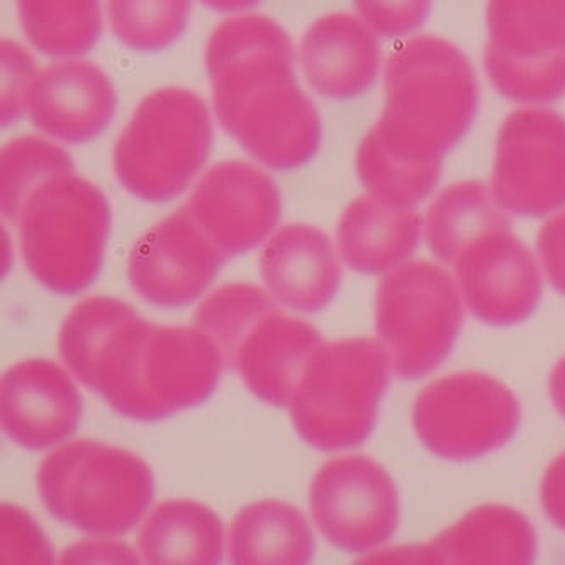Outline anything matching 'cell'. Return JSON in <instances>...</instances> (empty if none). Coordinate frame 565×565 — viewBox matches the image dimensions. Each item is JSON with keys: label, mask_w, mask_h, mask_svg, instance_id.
Returning a JSON list of instances; mask_svg holds the SVG:
<instances>
[{"label": "cell", "mask_w": 565, "mask_h": 565, "mask_svg": "<svg viewBox=\"0 0 565 565\" xmlns=\"http://www.w3.org/2000/svg\"><path fill=\"white\" fill-rule=\"evenodd\" d=\"M294 44L267 15L235 14L207 40L204 63L221 128L267 169H301L320 151L321 116L294 68Z\"/></svg>", "instance_id": "6da1fadb"}, {"label": "cell", "mask_w": 565, "mask_h": 565, "mask_svg": "<svg viewBox=\"0 0 565 565\" xmlns=\"http://www.w3.org/2000/svg\"><path fill=\"white\" fill-rule=\"evenodd\" d=\"M223 369L201 328L160 327L129 306L74 375L118 415L157 423L206 403Z\"/></svg>", "instance_id": "7a4b0ae2"}, {"label": "cell", "mask_w": 565, "mask_h": 565, "mask_svg": "<svg viewBox=\"0 0 565 565\" xmlns=\"http://www.w3.org/2000/svg\"><path fill=\"white\" fill-rule=\"evenodd\" d=\"M384 107L369 129L375 143L412 166H444L472 128L481 90L469 58L450 41L413 36L384 71Z\"/></svg>", "instance_id": "3957f363"}, {"label": "cell", "mask_w": 565, "mask_h": 565, "mask_svg": "<svg viewBox=\"0 0 565 565\" xmlns=\"http://www.w3.org/2000/svg\"><path fill=\"white\" fill-rule=\"evenodd\" d=\"M38 492L56 522L96 536H121L153 503L154 481L143 459L94 440L62 445L41 462Z\"/></svg>", "instance_id": "277c9868"}, {"label": "cell", "mask_w": 565, "mask_h": 565, "mask_svg": "<svg viewBox=\"0 0 565 565\" xmlns=\"http://www.w3.org/2000/svg\"><path fill=\"white\" fill-rule=\"evenodd\" d=\"M15 226L24 264L46 289L75 296L99 277L110 206L104 192L75 170L34 189Z\"/></svg>", "instance_id": "5b68a950"}, {"label": "cell", "mask_w": 565, "mask_h": 565, "mask_svg": "<svg viewBox=\"0 0 565 565\" xmlns=\"http://www.w3.org/2000/svg\"><path fill=\"white\" fill-rule=\"evenodd\" d=\"M206 103L182 87L145 97L115 145L116 179L132 198L166 204L188 191L213 150Z\"/></svg>", "instance_id": "8992f818"}, {"label": "cell", "mask_w": 565, "mask_h": 565, "mask_svg": "<svg viewBox=\"0 0 565 565\" xmlns=\"http://www.w3.org/2000/svg\"><path fill=\"white\" fill-rule=\"evenodd\" d=\"M391 372L390 356L377 340L321 343L287 408L294 429L316 450L360 447L374 431Z\"/></svg>", "instance_id": "52a82bcc"}, {"label": "cell", "mask_w": 565, "mask_h": 565, "mask_svg": "<svg viewBox=\"0 0 565 565\" xmlns=\"http://www.w3.org/2000/svg\"><path fill=\"white\" fill-rule=\"evenodd\" d=\"M459 286L440 265L408 260L381 280L375 333L397 377L416 381L440 367L463 324Z\"/></svg>", "instance_id": "ba28073f"}, {"label": "cell", "mask_w": 565, "mask_h": 565, "mask_svg": "<svg viewBox=\"0 0 565 565\" xmlns=\"http://www.w3.org/2000/svg\"><path fill=\"white\" fill-rule=\"evenodd\" d=\"M522 406L510 387L481 372H459L426 386L413 406V426L434 456L469 462L510 444Z\"/></svg>", "instance_id": "9c48e42d"}, {"label": "cell", "mask_w": 565, "mask_h": 565, "mask_svg": "<svg viewBox=\"0 0 565 565\" xmlns=\"http://www.w3.org/2000/svg\"><path fill=\"white\" fill-rule=\"evenodd\" d=\"M491 189L508 214L565 210V118L548 107L514 110L498 131Z\"/></svg>", "instance_id": "30bf717a"}, {"label": "cell", "mask_w": 565, "mask_h": 565, "mask_svg": "<svg viewBox=\"0 0 565 565\" xmlns=\"http://www.w3.org/2000/svg\"><path fill=\"white\" fill-rule=\"evenodd\" d=\"M316 529L333 547L367 554L390 542L399 525V494L384 467L365 456L324 463L309 488Z\"/></svg>", "instance_id": "8fae6325"}, {"label": "cell", "mask_w": 565, "mask_h": 565, "mask_svg": "<svg viewBox=\"0 0 565 565\" xmlns=\"http://www.w3.org/2000/svg\"><path fill=\"white\" fill-rule=\"evenodd\" d=\"M226 260L184 206L163 217L132 245L129 284L148 305L182 308L206 292Z\"/></svg>", "instance_id": "7c38bea8"}, {"label": "cell", "mask_w": 565, "mask_h": 565, "mask_svg": "<svg viewBox=\"0 0 565 565\" xmlns=\"http://www.w3.org/2000/svg\"><path fill=\"white\" fill-rule=\"evenodd\" d=\"M185 207L230 260L273 236L282 195L260 167L228 160L201 177Z\"/></svg>", "instance_id": "4fadbf2b"}, {"label": "cell", "mask_w": 565, "mask_h": 565, "mask_svg": "<svg viewBox=\"0 0 565 565\" xmlns=\"http://www.w3.org/2000/svg\"><path fill=\"white\" fill-rule=\"evenodd\" d=\"M454 268L463 305L489 327L523 323L544 292L535 255L511 230L491 233L467 246Z\"/></svg>", "instance_id": "5bb4252c"}, {"label": "cell", "mask_w": 565, "mask_h": 565, "mask_svg": "<svg viewBox=\"0 0 565 565\" xmlns=\"http://www.w3.org/2000/svg\"><path fill=\"white\" fill-rule=\"evenodd\" d=\"M118 109V93L106 72L82 58L56 60L38 71L26 115L44 137L62 143L96 140Z\"/></svg>", "instance_id": "9a60e30c"}, {"label": "cell", "mask_w": 565, "mask_h": 565, "mask_svg": "<svg viewBox=\"0 0 565 565\" xmlns=\"http://www.w3.org/2000/svg\"><path fill=\"white\" fill-rule=\"evenodd\" d=\"M82 397L74 379L52 360L31 359L6 372L0 384V422L19 447L43 451L77 431Z\"/></svg>", "instance_id": "2e32d148"}, {"label": "cell", "mask_w": 565, "mask_h": 565, "mask_svg": "<svg viewBox=\"0 0 565 565\" xmlns=\"http://www.w3.org/2000/svg\"><path fill=\"white\" fill-rule=\"evenodd\" d=\"M536 533L525 514L504 504H484L460 518L429 544L375 555V562L412 564H532Z\"/></svg>", "instance_id": "e0dca14e"}, {"label": "cell", "mask_w": 565, "mask_h": 565, "mask_svg": "<svg viewBox=\"0 0 565 565\" xmlns=\"http://www.w3.org/2000/svg\"><path fill=\"white\" fill-rule=\"evenodd\" d=\"M309 87L328 100L364 96L381 71L377 34L359 15L333 12L316 19L299 44Z\"/></svg>", "instance_id": "ac0fdd59"}, {"label": "cell", "mask_w": 565, "mask_h": 565, "mask_svg": "<svg viewBox=\"0 0 565 565\" xmlns=\"http://www.w3.org/2000/svg\"><path fill=\"white\" fill-rule=\"evenodd\" d=\"M264 286L280 306L320 312L342 282V265L328 235L309 224H287L265 243L260 255Z\"/></svg>", "instance_id": "d6986e66"}, {"label": "cell", "mask_w": 565, "mask_h": 565, "mask_svg": "<svg viewBox=\"0 0 565 565\" xmlns=\"http://www.w3.org/2000/svg\"><path fill=\"white\" fill-rule=\"evenodd\" d=\"M323 337L312 324L276 309L246 334L233 371L257 399L289 408L294 391Z\"/></svg>", "instance_id": "ffe728a7"}, {"label": "cell", "mask_w": 565, "mask_h": 565, "mask_svg": "<svg viewBox=\"0 0 565 565\" xmlns=\"http://www.w3.org/2000/svg\"><path fill=\"white\" fill-rule=\"evenodd\" d=\"M423 228L415 210H399L371 194L360 195L338 221V252L355 273L381 276L409 260L418 248Z\"/></svg>", "instance_id": "44dd1931"}, {"label": "cell", "mask_w": 565, "mask_h": 565, "mask_svg": "<svg viewBox=\"0 0 565 565\" xmlns=\"http://www.w3.org/2000/svg\"><path fill=\"white\" fill-rule=\"evenodd\" d=\"M484 60L565 65V0H488Z\"/></svg>", "instance_id": "7402d4cb"}, {"label": "cell", "mask_w": 565, "mask_h": 565, "mask_svg": "<svg viewBox=\"0 0 565 565\" xmlns=\"http://www.w3.org/2000/svg\"><path fill=\"white\" fill-rule=\"evenodd\" d=\"M224 526L204 504L189 500L163 501L145 520L138 533V552L145 564L214 565L223 561Z\"/></svg>", "instance_id": "603a6c76"}, {"label": "cell", "mask_w": 565, "mask_h": 565, "mask_svg": "<svg viewBox=\"0 0 565 565\" xmlns=\"http://www.w3.org/2000/svg\"><path fill=\"white\" fill-rule=\"evenodd\" d=\"M316 540L305 514L292 504L267 500L238 511L230 526L232 564H308Z\"/></svg>", "instance_id": "cb8c5ba5"}, {"label": "cell", "mask_w": 565, "mask_h": 565, "mask_svg": "<svg viewBox=\"0 0 565 565\" xmlns=\"http://www.w3.org/2000/svg\"><path fill=\"white\" fill-rule=\"evenodd\" d=\"M423 226L431 254L454 267L467 246L491 233L508 232L511 221L491 185L481 180H463L437 195Z\"/></svg>", "instance_id": "d4e9b609"}, {"label": "cell", "mask_w": 565, "mask_h": 565, "mask_svg": "<svg viewBox=\"0 0 565 565\" xmlns=\"http://www.w3.org/2000/svg\"><path fill=\"white\" fill-rule=\"evenodd\" d=\"M24 36L53 60L81 58L103 34V0H15Z\"/></svg>", "instance_id": "484cf974"}, {"label": "cell", "mask_w": 565, "mask_h": 565, "mask_svg": "<svg viewBox=\"0 0 565 565\" xmlns=\"http://www.w3.org/2000/svg\"><path fill=\"white\" fill-rule=\"evenodd\" d=\"M273 294L252 284H228L213 290L195 311V327L216 343L224 369L233 371L236 352L252 328L279 309Z\"/></svg>", "instance_id": "4316f807"}, {"label": "cell", "mask_w": 565, "mask_h": 565, "mask_svg": "<svg viewBox=\"0 0 565 565\" xmlns=\"http://www.w3.org/2000/svg\"><path fill=\"white\" fill-rule=\"evenodd\" d=\"M75 163L62 147L40 137L9 141L0 154V207L6 220L18 223L22 204L43 182L74 172Z\"/></svg>", "instance_id": "83f0119b"}, {"label": "cell", "mask_w": 565, "mask_h": 565, "mask_svg": "<svg viewBox=\"0 0 565 565\" xmlns=\"http://www.w3.org/2000/svg\"><path fill=\"white\" fill-rule=\"evenodd\" d=\"M356 175L369 194L387 206L415 210L437 188L444 166H412L382 150L365 135L355 157Z\"/></svg>", "instance_id": "f1b7e54d"}, {"label": "cell", "mask_w": 565, "mask_h": 565, "mask_svg": "<svg viewBox=\"0 0 565 565\" xmlns=\"http://www.w3.org/2000/svg\"><path fill=\"white\" fill-rule=\"evenodd\" d=\"M191 12V0H107L113 34L140 53L169 49L184 34Z\"/></svg>", "instance_id": "f546056e"}, {"label": "cell", "mask_w": 565, "mask_h": 565, "mask_svg": "<svg viewBox=\"0 0 565 565\" xmlns=\"http://www.w3.org/2000/svg\"><path fill=\"white\" fill-rule=\"evenodd\" d=\"M434 0H353L356 15L381 38H406L425 24Z\"/></svg>", "instance_id": "4dcf8cb0"}, {"label": "cell", "mask_w": 565, "mask_h": 565, "mask_svg": "<svg viewBox=\"0 0 565 565\" xmlns=\"http://www.w3.org/2000/svg\"><path fill=\"white\" fill-rule=\"evenodd\" d=\"M53 548L30 514L2 507V562L4 564H50Z\"/></svg>", "instance_id": "1f68e13d"}, {"label": "cell", "mask_w": 565, "mask_h": 565, "mask_svg": "<svg viewBox=\"0 0 565 565\" xmlns=\"http://www.w3.org/2000/svg\"><path fill=\"white\" fill-rule=\"evenodd\" d=\"M36 74V62L24 46L9 40L2 43V125L11 126L26 113Z\"/></svg>", "instance_id": "d6a6232c"}, {"label": "cell", "mask_w": 565, "mask_h": 565, "mask_svg": "<svg viewBox=\"0 0 565 565\" xmlns=\"http://www.w3.org/2000/svg\"><path fill=\"white\" fill-rule=\"evenodd\" d=\"M536 250L548 282L565 296V210L540 228Z\"/></svg>", "instance_id": "836d02e7"}, {"label": "cell", "mask_w": 565, "mask_h": 565, "mask_svg": "<svg viewBox=\"0 0 565 565\" xmlns=\"http://www.w3.org/2000/svg\"><path fill=\"white\" fill-rule=\"evenodd\" d=\"M140 555L115 540H90L66 548L62 564H137Z\"/></svg>", "instance_id": "e575fe53"}, {"label": "cell", "mask_w": 565, "mask_h": 565, "mask_svg": "<svg viewBox=\"0 0 565 565\" xmlns=\"http://www.w3.org/2000/svg\"><path fill=\"white\" fill-rule=\"evenodd\" d=\"M540 500L548 520L565 532V451L545 470Z\"/></svg>", "instance_id": "d590c367"}, {"label": "cell", "mask_w": 565, "mask_h": 565, "mask_svg": "<svg viewBox=\"0 0 565 565\" xmlns=\"http://www.w3.org/2000/svg\"><path fill=\"white\" fill-rule=\"evenodd\" d=\"M548 391H551V399L554 403L555 409L565 419V355L552 369Z\"/></svg>", "instance_id": "8d00e7d4"}, {"label": "cell", "mask_w": 565, "mask_h": 565, "mask_svg": "<svg viewBox=\"0 0 565 565\" xmlns=\"http://www.w3.org/2000/svg\"><path fill=\"white\" fill-rule=\"evenodd\" d=\"M199 2L216 12H224V14H239V12L254 9L255 6L260 4L262 0H199Z\"/></svg>", "instance_id": "74e56055"}]
</instances>
